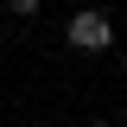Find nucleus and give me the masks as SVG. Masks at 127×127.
I'll return each mask as SVG.
<instances>
[{
    "label": "nucleus",
    "instance_id": "1",
    "mask_svg": "<svg viewBox=\"0 0 127 127\" xmlns=\"http://www.w3.org/2000/svg\"><path fill=\"white\" fill-rule=\"evenodd\" d=\"M70 45H76V51H108L114 45L108 13H76V19H70Z\"/></svg>",
    "mask_w": 127,
    "mask_h": 127
},
{
    "label": "nucleus",
    "instance_id": "2",
    "mask_svg": "<svg viewBox=\"0 0 127 127\" xmlns=\"http://www.w3.org/2000/svg\"><path fill=\"white\" fill-rule=\"evenodd\" d=\"M6 6H13L19 19H32V13H38V0H6Z\"/></svg>",
    "mask_w": 127,
    "mask_h": 127
},
{
    "label": "nucleus",
    "instance_id": "3",
    "mask_svg": "<svg viewBox=\"0 0 127 127\" xmlns=\"http://www.w3.org/2000/svg\"><path fill=\"white\" fill-rule=\"evenodd\" d=\"M89 127H102V121H89Z\"/></svg>",
    "mask_w": 127,
    "mask_h": 127
}]
</instances>
